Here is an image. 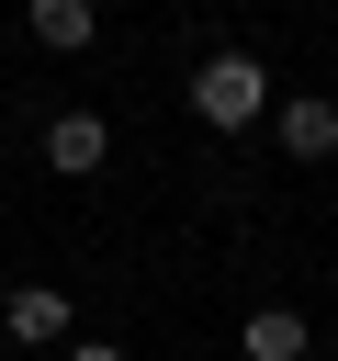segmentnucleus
<instances>
[{
	"label": "nucleus",
	"instance_id": "7ed1b4c3",
	"mask_svg": "<svg viewBox=\"0 0 338 361\" xmlns=\"http://www.w3.org/2000/svg\"><path fill=\"white\" fill-rule=\"evenodd\" d=\"M101 158H113V124H101V113H56V124H45V169H68V180H90Z\"/></svg>",
	"mask_w": 338,
	"mask_h": 361
},
{
	"label": "nucleus",
	"instance_id": "39448f33",
	"mask_svg": "<svg viewBox=\"0 0 338 361\" xmlns=\"http://www.w3.org/2000/svg\"><path fill=\"white\" fill-rule=\"evenodd\" d=\"M237 350H248V361H315V327H304L293 305H259V316L237 327Z\"/></svg>",
	"mask_w": 338,
	"mask_h": 361
},
{
	"label": "nucleus",
	"instance_id": "f03ea898",
	"mask_svg": "<svg viewBox=\"0 0 338 361\" xmlns=\"http://www.w3.org/2000/svg\"><path fill=\"white\" fill-rule=\"evenodd\" d=\"M270 135H282V158H338V102L327 90H293L270 113Z\"/></svg>",
	"mask_w": 338,
	"mask_h": 361
},
{
	"label": "nucleus",
	"instance_id": "f257e3e1",
	"mask_svg": "<svg viewBox=\"0 0 338 361\" xmlns=\"http://www.w3.org/2000/svg\"><path fill=\"white\" fill-rule=\"evenodd\" d=\"M192 113H203V124H259V113H282V102H270V68L225 45V56L192 68Z\"/></svg>",
	"mask_w": 338,
	"mask_h": 361
},
{
	"label": "nucleus",
	"instance_id": "423d86ee",
	"mask_svg": "<svg viewBox=\"0 0 338 361\" xmlns=\"http://www.w3.org/2000/svg\"><path fill=\"white\" fill-rule=\"evenodd\" d=\"M23 23H34V45H56V56H79V45L101 34V11H90V0H23Z\"/></svg>",
	"mask_w": 338,
	"mask_h": 361
},
{
	"label": "nucleus",
	"instance_id": "0eeeda50",
	"mask_svg": "<svg viewBox=\"0 0 338 361\" xmlns=\"http://www.w3.org/2000/svg\"><path fill=\"white\" fill-rule=\"evenodd\" d=\"M68 361H124V350H113V338H79V350H68Z\"/></svg>",
	"mask_w": 338,
	"mask_h": 361
},
{
	"label": "nucleus",
	"instance_id": "20e7f679",
	"mask_svg": "<svg viewBox=\"0 0 338 361\" xmlns=\"http://www.w3.org/2000/svg\"><path fill=\"white\" fill-rule=\"evenodd\" d=\"M0 327H11L23 350H68V293H56V282H23V293L0 305Z\"/></svg>",
	"mask_w": 338,
	"mask_h": 361
}]
</instances>
